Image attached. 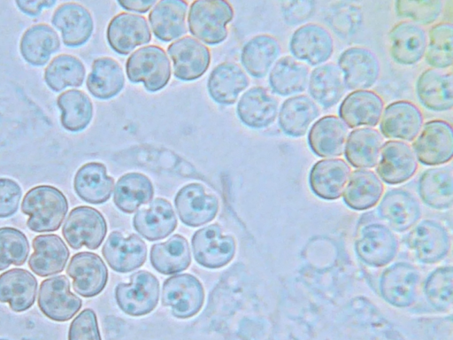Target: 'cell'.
<instances>
[{
    "mask_svg": "<svg viewBox=\"0 0 453 340\" xmlns=\"http://www.w3.org/2000/svg\"><path fill=\"white\" fill-rule=\"evenodd\" d=\"M18 8L29 16H37L43 8H50L56 4L54 0H34V1H16Z\"/></svg>",
    "mask_w": 453,
    "mask_h": 340,
    "instance_id": "obj_57",
    "label": "cell"
},
{
    "mask_svg": "<svg viewBox=\"0 0 453 340\" xmlns=\"http://www.w3.org/2000/svg\"><path fill=\"white\" fill-rule=\"evenodd\" d=\"M85 73L84 65L78 58L61 54L45 68L44 81L50 89L59 92L66 87L81 86Z\"/></svg>",
    "mask_w": 453,
    "mask_h": 340,
    "instance_id": "obj_48",
    "label": "cell"
},
{
    "mask_svg": "<svg viewBox=\"0 0 453 340\" xmlns=\"http://www.w3.org/2000/svg\"><path fill=\"white\" fill-rule=\"evenodd\" d=\"M34 252L29 258V268L45 277L62 272L69 259V250L57 235H41L33 240Z\"/></svg>",
    "mask_w": 453,
    "mask_h": 340,
    "instance_id": "obj_31",
    "label": "cell"
},
{
    "mask_svg": "<svg viewBox=\"0 0 453 340\" xmlns=\"http://www.w3.org/2000/svg\"><path fill=\"white\" fill-rule=\"evenodd\" d=\"M106 37L115 52L127 55L136 47L150 42L151 33L143 16L121 12L111 19Z\"/></svg>",
    "mask_w": 453,
    "mask_h": 340,
    "instance_id": "obj_20",
    "label": "cell"
},
{
    "mask_svg": "<svg viewBox=\"0 0 453 340\" xmlns=\"http://www.w3.org/2000/svg\"><path fill=\"white\" fill-rule=\"evenodd\" d=\"M22 191L15 181L0 178V218L12 216L18 210Z\"/></svg>",
    "mask_w": 453,
    "mask_h": 340,
    "instance_id": "obj_55",
    "label": "cell"
},
{
    "mask_svg": "<svg viewBox=\"0 0 453 340\" xmlns=\"http://www.w3.org/2000/svg\"><path fill=\"white\" fill-rule=\"evenodd\" d=\"M156 3L155 0H125L118 2L122 8L137 12H148Z\"/></svg>",
    "mask_w": 453,
    "mask_h": 340,
    "instance_id": "obj_58",
    "label": "cell"
},
{
    "mask_svg": "<svg viewBox=\"0 0 453 340\" xmlns=\"http://www.w3.org/2000/svg\"><path fill=\"white\" fill-rule=\"evenodd\" d=\"M453 76L451 72L429 68L416 82V94L420 104L434 112H446L453 106Z\"/></svg>",
    "mask_w": 453,
    "mask_h": 340,
    "instance_id": "obj_27",
    "label": "cell"
},
{
    "mask_svg": "<svg viewBox=\"0 0 453 340\" xmlns=\"http://www.w3.org/2000/svg\"><path fill=\"white\" fill-rule=\"evenodd\" d=\"M418 168L417 157L407 143L388 140L383 143L377 174L384 182L390 185L403 183L415 175Z\"/></svg>",
    "mask_w": 453,
    "mask_h": 340,
    "instance_id": "obj_16",
    "label": "cell"
},
{
    "mask_svg": "<svg viewBox=\"0 0 453 340\" xmlns=\"http://www.w3.org/2000/svg\"><path fill=\"white\" fill-rule=\"evenodd\" d=\"M398 249L396 236L390 228L379 222L363 226L354 243L357 258L372 267H382L392 262Z\"/></svg>",
    "mask_w": 453,
    "mask_h": 340,
    "instance_id": "obj_4",
    "label": "cell"
},
{
    "mask_svg": "<svg viewBox=\"0 0 453 340\" xmlns=\"http://www.w3.org/2000/svg\"><path fill=\"white\" fill-rule=\"evenodd\" d=\"M345 87L350 90L372 88L380 75V63L369 49L354 46L346 49L338 58Z\"/></svg>",
    "mask_w": 453,
    "mask_h": 340,
    "instance_id": "obj_11",
    "label": "cell"
},
{
    "mask_svg": "<svg viewBox=\"0 0 453 340\" xmlns=\"http://www.w3.org/2000/svg\"><path fill=\"white\" fill-rule=\"evenodd\" d=\"M37 281L28 271L13 268L0 275V302L8 303L11 309L21 313L35 303Z\"/></svg>",
    "mask_w": 453,
    "mask_h": 340,
    "instance_id": "obj_32",
    "label": "cell"
},
{
    "mask_svg": "<svg viewBox=\"0 0 453 340\" xmlns=\"http://www.w3.org/2000/svg\"><path fill=\"white\" fill-rule=\"evenodd\" d=\"M383 192L384 184L374 172L358 169L349 175L343 201L352 210L365 211L380 202Z\"/></svg>",
    "mask_w": 453,
    "mask_h": 340,
    "instance_id": "obj_37",
    "label": "cell"
},
{
    "mask_svg": "<svg viewBox=\"0 0 453 340\" xmlns=\"http://www.w3.org/2000/svg\"><path fill=\"white\" fill-rule=\"evenodd\" d=\"M174 205L180 220L189 227H199L212 220L219 210L218 198L206 194L199 183L182 187L175 196Z\"/></svg>",
    "mask_w": 453,
    "mask_h": 340,
    "instance_id": "obj_19",
    "label": "cell"
},
{
    "mask_svg": "<svg viewBox=\"0 0 453 340\" xmlns=\"http://www.w3.org/2000/svg\"><path fill=\"white\" fill-rule=\"evenodd\" d=\"M89 93L102 100L117 96L124 88L125 76L121 66L113 58H98L92 64L87 78Z\"/></svg>",
    "mask_w": 453,
    "mask_h": 340,
    "instance_id": "obj_43",
    "label": "cell"
},
{
    "mask_svg": "<svg viewBox=\"0 0 453 340\" xmlns=\"http://www.w3.org/2000/svg\"><path fill=\"white\" fill-rule=\"evenodd\" d=\"M233 18L234 10L226 1H195L188 12V29L202 42L210 45L219 44L226 38V25Z\"/></svg>",
    "mask_w": 453,
    "mask_h": 340,
    "instance_id": "obj_2",
    "label": "cell"
},
{
    "mask_svg": "<svg viewBox=\"0 0 453 340\" xmlns=\"http://www.w3.org/2000/svg\"><path fill=\"white\" fill-rule=\"evenodd\" d=\"M62 233L66 243L74 250L85 246L97 249L103 243L107 224L103 214L90 206L73 208L66 218Z\"/></svg>",
    "mask_w": 453,
    "mask_h": 340,
    "instance_id": "obj_7",
    "label": "cell"
},
{
    "mask_svg": "<svg viewBox=\"0 0 453 340\" xmlns=\"http://www.w3.org/2000/svg\"><path fill=\"white\" fill-rule=\"evenodd\" d=\"M382 97L372 90H356L349 93L339 106V118L349 128L375 127L384 110Z\"/></svg>",
    "mask_w": 453,
    "mask_h": 340,
    "instance_id": "obj_25",
    "label": "cell"
},
{
    "mask_svg": "<svg viewBox=\"0 0 453 340\" xmlns=\"http://www.w3.org/2000/svg\"><path fill=\"white\" fill-rule=\"evenodd\" d=\"M279 126L290 137L303 136L311 123L319 116L318 104L306 95L287 98L279 111Z\"/></svg>",
    "mask_w": 453,
    "mask_h": 340,
    "instance_id": "obj_34",
    "label": "cell"
},
{
    "mask_svg": "<svg viewBox=\"0 0 453 340\" xmlns=\"http://www.w3.org/2000/svg\"><path fill=\"white\" fill-rule=\"evenodd\" d=\"M159 282L154 274L141 270L130 276L129 283L120 282L115 289L119 307L131 316H142L152 312L158 303Z\"/></svg>",
    "mask_w": 453,
    "mask_h": 340,
    "instance_id": "obj_5",
    "label": "cell"
},
{
    "mask_svg": "<svg viewBox=\"0 0 453 340\" xmlns=\"http://www.w3.org/2000/svg\"><path fill=\"white\" fill-rule=\"evenodd\" d=\"M38 305L49 319L63 322L72 319L80 311L82 301L70 290L68 278L58 275L41 283Z\"/></svg>",
    "mask_w": 453,
    "mask_h": 340,
    "instance_id": "obj_13",
    "label": "cell"
},
{
    "mask_svg": "<svg viewBox=\"0 0 453 340\" xmlns=\"http://www.w3.org/2000/svg\"><path fill=\"white\" fill-rule=\"evenodd\" d=\"M308 81L309 68L290 56H284L274 64L268 80L272 90L282 97L303 92Z\"/></svg>",
    "mask_w": 453,
    "mask_h": 340,
    "instance_id": "obj_44",
    "label": "cell"
},
{
    "mask_svg": "<svg viewBox=\"0 0 453 340\" xmlns=\"http://www.w3.org/2000/svg\"><path fill=\"white\" fill-rule=\"evenodd\" d=\"M278 100L263 87H253L240 98L236 112L249 128L261 129L273 124L278 115Z\"/></svg>",
    "mask_w": 453,
    "mask_h": 340,
    "instance_id": "obj_28",
    "label": "cell"
},
{
    "mask_svg": "<svg viewBox=\"0 0 453 340\" xmlns=\"http://www.w3.org/2000/svg\"><path fill=\"white\" fill-rule=\"evenodd\" d=\"M289 50L296 59L311 66H319L331 58L334 43L326 27L316 23H307L295 30L290 38Z\"/></svg>",
    "mask_w": 453,
    "mask_h": 340,
    "instance_id": "obj_14",
    "label": "cell"
},
{
    "mask_svg": "<svg viewBox=\"0 0 453 340\" xmlns=\"http://www.w3.org/2000/svg\"><path fill=\"white\" fill-rule=\"evenodd\" d=\"M424 294L437 311H447L453 304V269L450 266L434 269L424 282Z\"/></svg>",
    "mask_w": 453,
    "mask_h": 340,
    "instance_id": "obj_50",
    "label": "cell"
},
{
    "mask_svg": "<svg viewBox=\"0 0 453 340\" xmlns=\"http://www.w3.org/2000/svg\"><path fill=\"white\" fill-rule=\"evenodd\" d=\"M315 12L313 1H287L282 4L284 19L289 25H297L309 19Z\"/></svg>",
    "mask_w": 453,
    "mask_h": 340,
    "instance_id": "obj_56",
    "label": "cell"
},
{
    "mask_svg": "<svg viewBox=\"0 0 453 340\" xmlns=\"http://www.w3.org/2000/svg\"><path fill=\"white\" fill-rule=\"evenodd\" d=\"M328 16L331 27L344 37L355 34L362 22L361 9L350 3H338Z\"/></svg>",
    "mask_w": 453,
    "mask_h": 340,
    "instance_id": "obj_53",
    "label": "cell"
},
{
    "mask_svg": "<svg viewBox=\"0 0 453 340\" xmlns=\"http://www.w3.org/2000/svg\"><path fill=\"white\" fill-rule=\"evenodd\" d=\"M281 52L279 41L271 35H258L242 47L241 62L244 69L254 78L265 77Z\"/></svg>",
    "mask_w": 453,
    "mask_h": 340,
    "instance_id": "obj_40",
    "label": "cell"
},
{
    "mask_svg": "<svg viewBox=\"0 0 453 340\" xmlns=\"http://www.w3.org/2000/svg\"><path fill=\"white\" fill-rule=\"evenodd\" d=\"M308 89L317 103L329 109L342 98L346 87L338 66L328 63L312 70L308 81Z\"/></svg>",
    "mask_w": 453,
    "mask_h": 340,
    "instance_id": "obj_42",
    "label": "cell"
},
{
    "mask_svg": "<svg viewBox=\"0 0 453 340\" xmlns=\"http://www.w3.org/2000/svg\"><path fill=\"white\" fill-rule=\"evenodd\" d=\"M351 168L342 158L317 161L309 174L311 191L323 200H336L343 194Z\"/></svg>",
    "mask_w": 453,
    "mask_h": 340,
    "instance_id": "obj_23",
    "label": "cell"
},
{
    "mask_svg": "<svg viewBox=\"0 0 453 340\" xmlns=\"http://www.w3.org/2000/svg\"><path fill=\"white\" fill-rule=\"evenodd\" d=\"M348 128L335 115L319 119L308 134V144L311 151L321 158H334L344 153Z\"/></svg>",
    "mask_w": 453,
    "mask_h": 340,
    "instance_id": "obj_29",
    "label": "cell"
},
{
    "mask_svg": "<svg viewBox=\"0 0 453 340\" xmlns=\"http://www.w3.org/2000/svg\"><path fill=\"white\" fill-rule=\"evenodd\" d=\"M389 51L395 62L412 66L426 54L427 35L419 25L403 20L395 24L388 34Z\"/></svg>",
    "mask_w": 453,
    "mask_h": 340,
    "instance_id": "obj_22",
    "label": "cell"
},
{
    "mask_svg": "<svg viewBox=\"0 0 453 340\" xmlns=\"http://www.w3.org/2000/svg\"><path fill=\"white\" fill-rule=\"evenodd\" d=\"M379 216L396 232L412 228L420 220L422 210L417 197L403 189H393L382 197Z\"/></svg>",
    "mask_w": 453,
    "mask_h": 340,
    "instance_id": "obj_21",
    "label": "cell"
},
{
    "mask_svg": "<svg viewBox=\"0 0 453 340\" xmlns=\"http://www.w3.org/2000/svg\"><path fill=\"white\" fill-rule=\"evenodd\" d=\"M134 229L149 241L160 240L174 231L177 218L170 202L156 198L134 216Z\"/></svg>",
    "mask_w": 453,
    "mask_h": 340,
    "instance_id": "obj_30",
    "label": "cell"
},
{
    "mask_svg": "<svg viewBox=\"0 0 453 340\" xmlns=\"http://www.w3.org/2000/svg\"><path fill=\"white\" fill-rule=\"evenodd\" d=\"M249 83L247 74L237 64L224 62L211 71L207 89L215 102L229 105L236 102L238 96Z\"/></svg>",
    "mask_w": 453,
    "mask_h": 340,
    "instance_id": "obj_35",
    "label": "cell"
},
{
    "mask_svg": "<svg viewBox=\"0 0 453 340\" xmlns=\"http://www.w3.org/2000/svg\"><path fill=\"white\" fill-rule=\"evenodd\" d=\"M411 148L418 161L425 166H434L449 162L453 155L451 124L440 119L426 122Z\"/></svg>",
    "mask_w": 453,
    "mask_h": 340,
    "instance_id": "obj_6",
    "label": "cell"
},
{
    "mask_svg": "<svg viewBox=\"0 0 453 340\" xmlns=\"http://www.w3.org/2000/svg\"><path fill=\"white\" fill-rule=\"evenodd\" d=\"M152 267L163 274H173L187 269L191 263L188 241L180 235H174L164 243L152 245Z\"/></svg>",
    "mask_w": 453,
    "mask_h": 340,
    "instance_id": "obj_45",
    "label": "cell"
},
{
    "mask_svg": "<svg viewBox=\"0 0 453 340\" xmlns=\"http://www.w3.org/2000/svg\"><path fill=\"white\" fill-rule=\"evenodd\" d=\"M406 243L419 262L430 265L448 256L451 249V237L441 223L424 220L409 232Z\"/></svg>",
    "mask_w": 453,
    "mask_h": 340,
    "instance_id": "obj_9",
    "label": "cell"
},
{
    "mask_svg": "<svg viewBox=\"0 0 453 340\" xmlns=\"http://www.w3.org/2000/svg\"><path fill=\"white\" fill-rule=\"evenodd\" d=\"M126 72L131 82H142L148 91L156 92L169 82L170 61L161 47L148 45L131 54L126 63Z\"/></svg>",
    "mask_w": 453,
    "mask_h": 340,
    "instance_id": "obj_3",
    "label": "cell"
},
{
    "mask_svg": "<svg viewBox=\"0 0 453 340\" xmlns=\"http://www.w3.org/2000/svg\"><path fill=\"white\" fill-rule=\"evenodd\" d=\"M60 48V40L56 31L47 24H36L27 28L19 42L23 58L30 65H45L51 54Z\"/></svg>",
    "mask_w": 453,
    "mask_h": 340,
    "instance_id": "obj_41",
    "label": "cell"
},
{
    "mask_svg": "<svg viewBox=\"0 0 453 340\" xmlns=\"http://www.w3.org/2000/svg\"><path fill=\"white\" fill-rule=\"evenodd\" d=\"M188 3L182 0L157 2L149 14V20L155 36L170 42L187 32L186 15Z\"/></svg>",
    "mask_w": 453,
    "mask_h": 340,
    "instance_id": "obj_33",
    "label": "cell"
},
{
    "mask_svg": "<svg viewBox=\"0 0 453 340\" xmlns=\"http://www.w3.org/2000/svg\"><path fill=\"white\" fill-rule=\"evenodd\" d=\"M196 261L207 268H220L234 256L236 244L232 236H223L219 224L197 230L191 240Z\"/></svg>",
    "mask_w": 453,
    "mask_h": 340,
    "instance_id": "obj_12",
    "label": "cell"
},
{
    "mask_svg": "<svg viewBox=\"0 0 453 340\" xmlns=\"http://www.w3.org/2000/svg\"><path fill=\"white\" fill-rule=\"evenodd\" d=\"M453 26L450 22H439L428 31L426 50V63L434 69H446L452 66Z\"/></svg>",
    "mask_w": 453,
    "mask_h": 340,
    "instance_id": "obj_49",
    "label": "cell"
},
{
    "mask_svg": "<svg viewBox=\"0 0 453 340\" xmlns=\"http://www.w3.org/2000/svg\"><path fill=\"white\" fill-rule=\"evenodd\" d=\"M419 197L430 208L446 210L453 204V172L451 166L426 169L418 184Z\"/></svg>",
    "mask_w": 453,
    "mask_h": 340,
    "instance_id": "obj_36",
    "label": "cell"
},
{
    "mask_svg": "<svg viewBox=\"0 0 453 340\" xmlns=\"http://www.w3.org/2000/svg\"><path fill=\"white\" fill-rule=\"evenodd\" d=\"M68 340H102L96 315L92 309H84L73 320Z\"/></svg>",
    "mask_w": 453,
    "mask_h": 340,
    "instance_id": "obj_54",
    "label": "cell"
},
{
    "mask_svg": "<svg viewBox=\"0 0 453 340\" xmlns=\"http://www.w3.org/2000/svg\"><path fill=\"white\" fill-rule=\"evenodd\" d=\"M167 52L173 61V74L181 81L200 78L210 66L209 49L191 36H184L172 42Z\"/></svg>",
    "mask_w": 453,
    "mask_h": 340,
    "instance_id": "obj_17",
    "label": "cell"
},
{
    "mask_svg": "<svg viewBox=\"0 0 453 340\" xmlns=\"http://www.w3.org/2000/svg\"><path fill=\"white\" fill-rule=\"evenodd\" d=\"M114 181L106 167L99 162H88L76 172L73 188L83 201L99 205L106 202L112 192Z\"/></svg>",
    "mask_w": 453,
    "mask_h": 340,
    "instance_id": "obj_38",
    "label": "cell"
},
{
    "mask_svg": "<svg viewBox=\"0 0 453 340\" xmlns=\"http://www.w3.org/2000/svg\"><path fill=\"white\" fill-rule=\"evenodd\" d=\"M102 253L111 269L127 273L143 265L147 257V247L143 240L135 234L124 237L113 231L105 241Z\"/></svg>",
    "mask_w": 453,
    "mask_h": 340,
    "instance_id": "obj_24",
    "label": "cell"
},
{
    "mask_svg": "<svg viewBox=\"0 0 453 340\" xmlns=\"http://www.w3.org/2000/svg\"><path fill=\"white\" fill-rule=\"evenodd\" d=\"M424 125L420 108L407 100L389 104L384 110L380 129L382 136L398 141H414Z\"/></svg>",
    "mask_w": 453,
    "mask_h": 340,
    "instance_id": "obj_15",
    "label": "cell"
},
{
    "mask_svg": "<svg viewBox=\"0 0 453 340\" xmlns=\"http://www.w3.org/2000/svg\"><path fill=\"white\" fill-rule=\"evenodd\" d=\"M153 195L152 182L146 175L128 173L118 180L114 188L113 201L120 211L132 213L142 205L150 202Z\"/></svg>",
    "mask_w": 453,
    "mask_h": 340,
    "instance_id": "obj_46",
    "label": "cell"
},
{
    "mask_svg": "<svg viewBox=\"0 0 453 340\" xmlns=\"http://www.w3.org/2000/svg\"><path fill=\"white\" fill-rule=\"evenodd\" d=\"M61 110V125L70 132L85 129L93 117V104L81 90L69 89L61 93L57 100Z\"/></svg>",
    "mask_w": 453,
    "mask_h": 340,
    "instance_id": "obj_47",
    "label": "cell"
},
{
    "mask_svg": "<svg viewBox=\"0 0 453 340\" xmlns=\"http://www.w3.org/2000/svg\"><path fill=\"white\" fill-rule=\"evenodd\" d=\"M73 279V288L84 298L98 295L108 281V270L103 259L96 253L82 251L74 254L66 268Z\"/></svg>",
    "mask_w": 453,
    "mask_h": 340,
    "instance_id": "obj_18",
    "label": "cell"
},
{
    "mask_svg": "<svg viewBox=\"0 0 453 340\" xmlns=\"http://www.w3.org/2000/svg\"><path fill=\"white\" fill-rule=\"evenodd\" d=\"M420 278V273L414 265L405 261L395 263L380 276V294L395 307L411 306L416 301Z\"/></svg>",
    "mask_w": 453,
    "mask_h": 340,
    "instance_id": "obj_8",
    "label": "cell"
},
{
    "mask_svg": "<svg viewBox=\"0 0 453 340\" xmlns=\"http://www.w3.org/2000/svg\"><path fill=\"white\" fill-rule=\"evenodd\" d=\"M442 9L443 3L440 0H399L395 3V10L399 17L411 19L418 25L433 24L441 14Z\"/></svg>",
    "mask_w": 453,
    "mask_h": 340,
    "instance_id": "obj_52",
    "label": "cell"
},
{
    "mask_svg": "<svg viewBox=\"0 0 453 340\" xmlns=\"http://www.w3.org/2000/svg\"><path fill=\"white\" fill-rule=\"evenodd\" d=\"M21 211L29 218L27 225L35 232H52L61 226L68 211L65 196L57 188L39 185L25 195Z\"/></svg>",
    "mask_w": 453,
    "mask_h": 340,
    "instance_id": "obj_1",
    "label": "cell"
},
{
    "mask_svg": "<svg viewBox=\"0 0 453 340\" xmlns=\"http://www.w3.org/2000/svg\"><path fill=\"white\" fill-rule=\"evenodd\" d=\"M383 142L382 135L375 128L354 129L346 140L345 158L354 167L372 168L377 166Z\"/></svg>",
    "mask_w": 453,
    "mask_h": 340,
    "instance_id": "obj_39",
    "label": "cell"
},
{
    "mask_svg": "<svg viewBox=\"0 0 453 340\" xmlns=\"http://www.w3.org/2000/svg\"><path fill=\"white\" fill-rule=\"evenodd\" d=\"M51 22L62 35L65 45L79 47L90 38L94 22L88 10L83 5L68 2L59 5L54 12Z\"/></svg>",
    "mask_w": 453,
    "mask_h": 340,
    "instance_id": "obj_26",
    "label": "cell"
},
{
    "mask_svg": "<svg viewBox=\"0 0 453 340\" xmlns=\"http://www.w3.org/2000/svg\"><path fill=\"white\" fill-rule=\"evenodd\" d=\"M204 291L200 281L190 274H180L164 282L162 304L180 319L196 315L203 306Z\"/></svg>",
    "mask_w": 453,
    "mask_h": 340,
    "instance_id": "obj_10",
    "label": "cell"
},
{
    "mask_svg": "<svg viewBox=\"0 0 453 340\" xmlns=\"http://www.w3.org/2000/svg\"><path fill=\"white\" fill-rule=\"evenodd\" d=\"M28 253L29 243L24 233L14 228H0V271L11 265H23Z\"/></svg>",
    "mask_w": 453,
    "mask_h": 340,
    "instance_id": "obj_51",
    "label": "cell"
}]
</instances>
